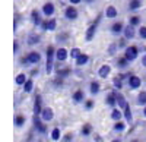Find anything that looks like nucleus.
<instances>
[{"label": "nucleus", "mask_w": 146, "mask_h": 142, "mask_svg": "<svg viewBox=\"0 0 146 142\" xmlns=\"http://www.w3.org/2000/svg\"><path fill=\"white\" fill-rule=\"evenodd\" d=\"M54 62H56V49L54 45H48L45 49V73L51 75L54 72Z\"/></svg>", "instance_id": "f257e3e1"}, {"label": "nucleus", "mask_w": 146, "mask_h": 142, "mask_svg": "<svg viewBox=\"0 0 146 142\" xmlns=\"http://www.w3.org/2000/svg\"><path fill=\"white\" fill-rule=\"evenodd\" d=\"M32 126H34V132L38 133V135H45L48 132L47 122L42 120L41 116H34L32 117Z\"/></svg>", "instance_id": "f03ea898"}, {"label": "nucleus", "mask_w": 146, "mask_h": 142, "mask_svg": "<svg viewBox=\"0 0 146 142\" xmlns=\"http://www.w3.org/2000/svg\"><path fill=\"white\" fill-rule=\"evenodd\" d=\"M100 22H101V15L96 16V19L91 23V25L88 27L86 32H85V40L86 41H92L95 38V35H96V29H98V25H100Z\"/></svg>", "instance_id": "7ed1b4c3"}, {"label": "nucleus", "mask_w": 146, "mask_h": 142, "mask_svg": "<svg viewBox=\"0 0 146 142\" xmlns=\"http://www.w3.org/2000/svg\"><path fill=\"white\" fill-rule=\"evenodd\" d=\"M124 57L127 59L130 63L135 62L136 59L139 57V49H137V45H127L126 49H124Z\"/></svg>", "instance_id": "20e7f679"}, {"label": "nucleus", "mask_w": 146, "mask_h": 142, "mask_svg": "<svg viewBox=\"0 0 146 142\" xmlns=\"http://www.w3.org/2000/svg\"><path fill=\"white\" fill-rule=\"evenodd\" d=\"M42 109H44V105H42V97H41L40 92H36L35 97H34V109H32L34 116H41Z\"/></svg>", "instance_id": "39448f33"}, {"label": "nucleus", "mask_w": 146, "mask_h": 142, "mask_svg": "<svg viewBox=\"0 0 146 142\" xmlns=\"http://www.w3.org/2000/svg\"><path fill=\"white\" fill-rule=\"evenodd\" d=\"M126 84H127V87L131 89V91H136V89H139L140 87H142V79L137 76V75H130L129 76V79H127V82H126Z\"/></svg>", "instance_id": "423d86ee"}, {"label": "nucleus", "mask_w": 146, "mask_h": 142, "mask_svg": "<svg viewBox=\"0 0 146 142\" xmlns=\"http://www.w3.org/2000/svg\"><path fill=\"white\" fill-rule=\"evenodd\" d=\"M78 16H79V12H78V9L75 7V5H70V6H67V7L64 9V18H66L67 21H76Z\"/></svg>", "instance_id": "0eeeda50"}, {"label": "nucleus", "mask_w": 146, "mask_h": 142, "mask_svg": "<svg viewBox=\"0 0 146 142\" xmlns=\"http://www.w3.org/2000/svg\"><path fill=\"white\" fill-rule=\"evenodd\" d=\"M105 105L107 107H110V109H115V107H118L117 105V97H115V92L114 91H110L107 95H105Z\"/></svg>", "instance_id": "6e6552de"}, {"label": "nucleus", "mask_w": 146, "mask_h": 142, "mask_svg": "<svg viewBox=\"0 0 146 142\" xmlns=\"http://www.w3.org/2000/svg\"><path fill=\"white\" fill-rule=\"evenodd\" d=\"M41 28H42V31H54L57 28V21L54 18H47L42 21Z\"/></svg>", "instance_id": "1a4fd4ad"}, {"label": "nucleus", "mask_w": 146, "mask_h": 142, "mask_svg": "<svg viewBox=\"0 0 146 142\" xmlns=\"http://www.w3.org/2000/svg\"><path fill=\"white\" fill-rule=\"evenodd\" d=\"M31 21H32V23L35 27H41V23H42V12L41 10H38V9H34L32 12H31Z\"/></svg>", "instance_id": "9d476101"}, {"label": "nucleus", "mask_w": 146, "mask_h": 142, "mask_svg": "<svg viewBox=\"0 0 146 142\" xmlns=\"http://www.w3.org/2000/svg\"><path fill=\"white\" fill-rule=\"evenodd\" d=\"M69 56H70V53L64 49V47H58V49L56 50V60H57V62H60V63L66 62Z\"/></svg>", "instance_id": "9b49d317"}, {"label": "nucleus", "mask_w": 146, "mask_h": 142, "mask_svg": "<svg viewBox=\"0 0 146 142\" xmlns=\"http://www.w3.org/2000/svg\"><path fill=\"white\" fill-rule=\"evenodd\" d=\"M41 12H42V15H44V16L51 18V16L54 15V12H56V6H54V3H51V2L44 3V6H42Z\"/></svg>", "instance_id": "f8f14e48"}, {"label": "nucleus", "mask_w": 146, "mask_h": 142, "mask_svg": "<svg viewBox=\"0 0 146 142\" xmlns=\"http://www.w3.org/2000/svg\"><path fill=\"white\" fill-rule=\"evenodd\" d=\"M41 117H42L44 122L50 123V122L54 119V110H53L51 107H44V109H42V113H41Z\"/></svg>", "instance_id": "ddd939ff"}, {"label": "nucleus", "mask_w": 146, "mask_h": 142, "mask_svg": "<svg viewBox=\"0 0 146 142\" xmlns=\"http://www.w3.org/2000/svg\"><path fill=\"white\" fill-rule=\"evenodd\" d=\"M27 59H28V62H29L31 65H40V62H41V54H40V51H29V53L27 54Z\"/></svg>", "instance_id": "4468645a"}, {"label": "nucleus", "mask_w": 146, "mask_h": 142, "mask_svg": "<svg viewBox=\"0 0 146 142\" xmlns=\"http://www.w3.org/2000/svg\"><path fill=\"white\" fill-rule=\"evenodd\" d=\"M85 100V91L83 89H76L75 92L72 94V101L73 103H76V104H80V103H83Z\"/></svg>", "instance_id": "2eb2a0df"}, {"label": "nucleus", "mask_w": 146, "mask_h": 142, "mask_svg": "<svg viewBox=\"0 0 146 142\" xmlns=\"http://www.w3.org/2000/svg\"><path fill=\"white\" fill-rule=\"evenodd\" d=\"M114 92H115V97H117V105H118V107H120L121 110H123V109L126 107V105H127L129 103H127L126 97L123 95V94H121V91H118V89H114Z\"/></svg>", "instance_id": "dca6fc26"}, {"label": "nucleus", "mask_w": 146, "mask_h": 142, "mask_svg": "<svg viewBox=\"0 0 146 142\" xmlns=\"http://www.w3.org/2000/svg\"><path fill=\"white\" fill-rule=\"evenodd\" d=\"M135 28H136V27H133V25H130V23H129L127 27H124L123 35H124V37H126L127 40H133V38L136 37V29H135Z\"/></svg>", "instance_id": "f3484780"}, {"label": "nucleus", "mask_w": 146, "mask_h": 142, "mask_svg": "<svg viewBox=\"0 0 146 142\" xmlns=\"http://www.w3.org/2000/svg\"><path fill=\"white\" fill-rule=\"evenodd\" d=\"M110 117H111V120H114V122H118V120H121V119L124 117V114H123V110H121L120 107L111 109V114H110Z\"/></svg>", "instance_id": "a211bd4d"}, {"label": "nucleus", "mask_w": 146, "mask_h": 142, "mask_svg": "<svg viewBox=\"0 0 146 142\" xmlns=\"http://www.w3.org/2000/svg\"><path fill=\"white\" fill-rule=\"evenodd\" d=\"M92 132H94V126H92L91 123H83V125H82V127H80V135H82V136L88 138V136L92 135Z\"/></svg>", "instance_id": "6ab92c4d"}, {"label": "nucleus", "mask_w": 146, "mask_h": 142, "mask_svg": "<svg viewBox=\"0 0 146 142\" xmlns=\"http://www.w3.org/2000/svg\"><path fill=\"white\" fill-rule=\"evenodd\" d=\"M110 31H111L114 35H120V34H123L124 31V23L123 22H114L111 28H110Z\"/></svg>", "instance_id": "aec40b11"}, {"label": "nucleus", "mask_w": 146, "mask_h": 142, "mask_svg": "<svg viewBox=\"0 0 146 142\" xmlns=\"http://www.w3.org/2000/svg\"><path fill=\"white\" fill-rule=\"evenodd\" d=\"M101 91V84L98 81H91L89 82V92H91V95H98Z\"/></svg>", "instance_id": "412c9836"}, {"label": "nucleus", "mask_w": 146, "mask_h": 142, "mask_svg": "<svg viewBox=\"0 0 146 142\" xmlns=\"http://www.w3.org/2000/svg\"><path fill=\"white\" fill-rule=\"evenodd\" d=\"M13 123H15V127H18V129L23 127V125L27 123V116L25 114H16L13 117Z\"/></svg>", "instance_id": "4be33fe9"}, {"label": "nucleus", "mask_w": 146, "mask_h": 142, "mask_svg": "<svg viewBox=\"0 0 146 142\" xmlns=\"http://www.w3.org/2000/svg\"><path fill=\"white\" fill-rule=\"evenodd\" d=\"M110 73H111V66H110V65H102L100 67V70H98V76L101 79H107Z\"/></svg>", "instance_id": "5701e85b"}, {"label": "nucleus", "mask_w": 146, "mask_h": 142, "mask_svg": "<svg viewBox=\"0 0 146 142\" xmlns=\"http://www.w3.org/2000/svg\"><path fill=\"white\" fill-rule=\"evenodd\" d=\"M123 114H124V120L131 125L133 123V111H131V107H130V104H127L126 107L123 109Z\"/></svg>", "instance_id": "b1692460"}, {"label": "nucleus", "mask_w": 146, "mask_h": 142, "mask_svg": "<svg viewBox=\"0 0 146 142\" xmlns=\"http://www.w3.org/2000/svg\"><path fill=\"white\" fill-rule=\"evenodd\" d=\"M129 65H130V62L127 60V59H126L124 56L118 57L117 60H115V66H117L120 70H124V69H127V67H129Z\"/></svg>", "instance_id": "393cba45"}, {"label": "nucleus", "mask_w": 146, "mask_h": 142, "mask_svg": "<svg viewBox=\"0 0 146 142\" xmlns=\"http://www.w3.org/2000/svg\"><path fill=\"white\" fill-rule=\"evenodd\" d=\"M75 63H76V66H78V67L88 65V63H89V56H88L86 53H82V54L76 59V60H75Z\"/></svg>", "instance_id": "a878e982"}, {"label": "nucleus", "mask_w": 146, "mask_h": 142, "mask_svg": "<svg viewBox=\"0 0 146 142\" xmlns=\"http://www.w3.org/2000/svg\"><path fill=\"white\" fill-rule=\"evenodd\" d=\"M50 139H51L53 142H57V141L62 139V131H60L58 126H56V127L51 129V132H50Z\"/></svg>", "instance_id": "bb28decb"}, {"label": "nucleus", "mask_w": 146, "mask_h": 142, "mask_svg": "<svg viewBox=\"0 0 146 142\" xmlns=\"http://www.w3.org/2000/svg\"><path fill=\"white\" fill-rule=\"evenodd\" d=\"M113 131H114L115 133H124V132H126V122H123V120L115 122L114 126H113Z\"/></svg>", "instance_id": "cd10ccee"}, {"label": "nucleus", "mask_w": 146, "mask_h": 142, "mask_svg": "<svg viewBox=\"0 0 146 142\" xmlns=\"http://www.w3.org/2000/svg\"><path fill=\"white\" fill-rule=\"evenodd\" d=\"M41 43V37H40V35L38 34H31L29 35V37L27 38V44L28 45H36V44H40Z\"/></svg>", "instance_id": "c85d7f7f"}, {"label": "nucleus", "mask_w": 146, "mask_h": 142, "mask_svg": "<svg viewBox=\"0 0 146 142\" xmlns=\"http://www.w3.org/2000/svg\"><path fill=\"white\" fill-rule=\"evenodd\" d=\"M56 75L66 79V78H69V76L72 75V69H70V67H60V69H56Z\"/></svg>", "instance_id": "c756f323"}, {"label": "nucleus", "mask_w": 146, "mask_h": 142, "mask_svg": "<svg viewBox=\"0 0 146 142\" xmlns=\"http://www.w3.org/2000/svg\"><path fill=\"white\" fill-rule=\"evenodd\" d=\"M22 89H23V92H25V94H29V92L34 91V78H32V76L27 79V82L23 84Z\"/></svg>", "instance_id": "7c9ffc66"}, {"label": "nucleus", "mask_w": 146, "mask_h": 142, "mask_svg": "<svg viewBox=\"0 0 146 142\" xmlns=\"http://www.w3.org/2000/svg\"><path fill=\"white\" fill-rule=\"evenodd\" d=\"M117 15H118V12H117V9L114 7V6H107L105 7V16L107 18H110V19H113V18H117Z\"/></svg>", "instance_id": "2f4dec72"}, {"label": "nucleus", "mask_w": 146, "mask_h": 142, "mask_svg": "<svg viewBox=\"0 0 146 142\" xmlns=\"http://www.w3.org/2000/svg\"><path fill=\"white\" fill-rule=\"evenodd\" d=\"M113 87H114V89L121 91V89H123V87H124V81L121 79L118 75H117V76H114V78H113Z\"/></svg>", "instance_id": "473e14b6"}, {"label": "nucleus", "mask_w": 146, "mask_h": 142, "mask_svg": "<svg viewBox=\"0 0 146 142\" xmlns=\"http://www.w3.org/2000/svg\"><path fill=\"white\" fill-rule=\"evenodd\" d=\"M143 6L142 0H130L129 2V10H137Z\"/></svg>", "instance_id": "72a5a7b5"}, {"label": "nucleus", "mask_w": 146, "mask_h": 142, "mask_svg": "<svg viewBox=\"0 0 146 142\" xmlns=\"http://www.w3.org/2000/svg\"><path fill=\"white\" fill-rule=\"evenodd\" d=\"M51 85H53L54 88H57V89H58V88H63V87H64V78L56 75V78L53 79V84H51Z\"/></svg>", "instance_id": "f704fd0d"}, {"label": "nucleus", "mask_w": 146, "mask_h": 142, "mask_svg": "<svg viewBox=\"0 0 146 142\" xmlns=\"http://www.w3.org/2000/svg\"><path fill=\"white\" fill-rule=\"evenodd\" d=\"M27 75L25 73H18L16 75V78H15V84L18 85V87H23V84L27 82Z\"/></svg>", "instance_id": "c9c22d12"}, {"label": "nucleus", "mask_w": 146, "mask_h": 142, "mask_svg": "<svg viewBox=\"0 0 146 142\" xmlns=\"http://www.w3.org/2000/svg\"><path fill=\"white\" fill-rule=\"evenodd\" d=\"M94 107H95V101L92 98L83 101V110L85 111H91V110H94Z\"/></svg>", "instance_id": "e433bc0d"}, {"label": "nucleus", "mask_w": 146, "mask_h": 142, "mask_svg": "<svg viewBox=\"0 0 146 142\" xmlns=\"http://www.w3.org/2000/svg\"><path fill=\"white\" fill-rule=\"evenodd\" d=\"M139 105H146V91H140L137 94V98H136Z\"/></svg>", "instance_id": "4c0bfd02"}, {"label": "nucleus", "mask_w": 146, "mask_h": 142, "mask_svg": "<svg viewBox=\"0 0 146 142\" xmlns=\"http://www.w3.org/2000/svg\"><path fill=\"white\" fill-rule=\"evenodd\" d=\"M140 22H142V19H140V16H137V15H131V16L129 18V23H130V25H133V27H139Z\"/></svg>", "instance_id": "58836bf2"}, {"label": "nucleus", "mask_w": 146, "mask_h": 142, "mask_svg": "<svg viewBox=\"0 0 146 142\" xmlns=\"http://www.w3.org/2000/svg\"><path fill=\"white\" fill-rule=\"evenodd\" d=\"M117 50H118V44L111 43V44L108 45V49H107V53H108V56H114L117 53Z\"/></svg>", "instance_id": "ea45409f"}, {"label": "nucleus", "mask_w": 146, "mask_h": 142, "mask_svg": "<svg viewBox=\"0 0 146 142\" xmlns=\"http://www.w3.org/2000/svg\"><path fill=\"white\" fill-rule=\"evenodd\" d=\"M80 54H82V51H80L79 47H73V49L70 50V57H72V59H75V60H76V59H78Z\"/></svg>", "instance_id": "a19ab883"}, {"label": "nucleus", "mask_w": 146, "mask_h": 142, "mask_svg": "<svg viewBox=\"0 0 146 142\" xmlns=\"http://www.w3.org/2000/svg\"><path fill=\"white\" fill-rule=\"evenodd\" d=\"M73 139H75V133H73V132H67L66 135L62 136V141L63 142H72Z\"/></svg>", "instance_id": "79ce46f5"}, {"label": "nucleus", "mask_w": 146, "mask_h": 142, "mask_svg": "<svg viewBox=\"0 0 146 142\" xmlns=\"http://www.w3.org/2000/svg\"><path fill=\"white\" fill-rule=\"evenodd\" d=\"M137 34H139V37H140L142 40H146V27H145V25H143V27H139Z\"/></svg>", "instance_id": "37998d69"}, {"label": "nucleus", "mask_w": 146, "mask_h": 142, "mask_svg": "<svg viewBox=\"0 0 146 142\" xmlns=\"http://www.w3.org/2000/svg\"><path fill=\"white\" fill-rule=\"evenodd\" d=\"M127 41H129V40H127L126 37L121 38V40L117 43V44H118V49H126V47H127Z\"/></svg>", "instance_id": "c03bdc74"}, {"label": "nucleus", "mask_w": 146, "mask_h": 142, "mask_svg": "<svg viewBox=\"0 0 146 142\" xmlns=\"http://www.w3.org/2000/svg\"><path fill=\"white\" fill-rule=\"evenodd\" d=\"M67 38H69V34L67 32H60L57 35V41H66Z\"/></svg>", "instance_id": "a18cd8bd"}, {"label": "nucleus", "mask_w": 146, "mask_h": 142, "mask_svg": "<svg viewBox=\"0 0 146 142\" xmlns=\"http://www.w3.org/2000/svg\"><path fill=\"white\" fill-rule=\"evenodd\" d=\"M19 62H21V65H22V66H29V65H31V63L28 62V59H27V56H23V57H21V60H19Z\"/></svg>", "instance_id": "49530a36"}, {"label": "nucleus", "mask_w": 146, "mask_h": 142, "mask_svg": "<svg viewBox=\"0 0 146 142\" xmlns=\"http://www.w3.org/2000/svg\"><path fill=\"white\" fill-rule=\"evenodd\" d=\"M94 141H95V142H104L102 136H101V135H98V133H96V135H94Z\"/></svg>", "instance_id": "de8ad7c7"}, {"label": "nucleus", "mask_w": 146, "mask_h": 142, "mask_svg": "<svg viewBox=\"0 0 146 142\" xmlns=\"http://www.w3.org/2000/svg\"><path fill=\"white\" fill-rule=\"evenodd\" d=\"M18 51H19V41H15L13 43V53L16 54Z\"/></svg>", "instance_id": "09e8293b"}, {"label": "nucleus", "mask_w": 146, "mask_h": 142, "mask_svg": "<svg viewBox=\"0 0 146 142\" xmlns=\"http://www.w3.org/2000/svg\"><path fill=\"white\" fill-rule=\"evenodd\" d=\"M38 73H40V69H36V67L31 70V76H32V78H34V76H36V75H38Z\"/></svg>", "instance_id": "8fccbe9b"}, {"label": "nucleus", "mask_w": 146, "mask_h": 142, "mask_svg": "<svg viewBox=\"0 0 146 142\" xmlns=\"http://www.w3.org/2000/svg\"><path fill=\"white\" fill-rule=\"evenodd\" d=\"M140 63H142V66H143V67H146V53L142 56V60H140Z\"/></svg>", "instance_id": "3c124183"}, {"label": "nucleus", "mask_w": 146, "mask_h": 142, "mask_svg": "<svg viewBox=\"0 0 146 142\" xmlns=\"http://www.w3.org/2000/svg\"><path fill=\"white\" fill-rule=\"evenodd\" d=\"M69 2H70V5H75L76 6V5H79L82 2V0H69Z\"/></svg>", "instance_id": "603ef678"}, {"label": "nucleus", "mask_w": 146, "mask_h": 142, "mask_svg": "<svg viewBox=\"0 0 146 142\" xmlns=\"http://www.w3.org/2000/svg\"><path fill=\"white\" fill-rule=\"evenodd\" d=\"M111 142H121V139H120V138H115V139H113Z\"/></svg>", "instance_id": "864d4df0"}, {"label": "nucleus", "mask_w": 146, "mask_h": 142, "mask_svg": "<svg viewBox=\"0 0 146 142\" xmlns=\"http://www.w3.org/2000/svg\"><path fill=\"white\" fill-rule=\"evenodd\" d=\"M143 116H145V119H146V105L143 107Z\"/></svg>", "instance_id": "5fc2aeb1"}, {"label": "nucleus", "mask_w": 146, "mask_h": 142, "mask_svg": "<svg viewBox=\"0 0 146 142\" xmlns=\"http://www.w3.org/2000/svg\"><path fill=\"white\" fill-rule=\"evenodd\" d=\"M130 142H142V141H139V139H131Z\"/></svg>", "instance_id": "6e6d98bb"}, {"label": "nucleus", "mask_w": 146, "mask_h": 142, "mask_svg": "<svg viewBox=\"0 0 146 142\" xmlns=\"http://www.w3.org/2000/svg\"><path fill=\"white\" fill-rule=\"evenodd\" d=\"M85 2H86V3H92V2H94V0H85Z\"/></svg>", "instance_id": "4d7b16f0"}, {"label": "nucleus", "mask_w": 146, "mask_h": 142, "mask_svg": "<svg viewBox=\"0 0 146 142\" xmlns=\"http://www.w3.org/2000/svg\"><path fill=\"white\" fill-rule=\"evenodd\" d=\"M36 142H42V141H41V139H36Z\"/></svg>", "instance_id": "13d9d810"}]
</instances>
